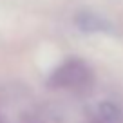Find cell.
<instances>
[{
  "mask_svg": "<svg viewBox=\"0 0 123 123\" xmlns=\"http://www.w3.org/2000/svg\"><path fill=\"white\" fill-rule=\"evenodd\" d=\"M49 87L56 91H71L80 92L91 87L92 83V73L89 65L81 60L71 58L56 67L49 76Z\"/></svg>",
  "mask_w": 123,
  "mask_h": 123,
  "instance_id": "cell-1",
  "label": "cell"
},
{
  "mask_svg": "<svg viewBox=\"0 0 123 123\" xmlns=\"http://www.w3.org/2000/svg\"><path fill=\"white\" fill-rule=\"evenodd\" d=\"M91 123H123V111L112 101H101L91 114Z\"/></svg>",
  "mask_w": 123,
  "mask_h": 123,
  "instance_id": "cell-2",
  "label": "cell"
},
{
  "mask_svg": "<svg viewBox=\"0 0 123 123\" xmlns=\"http://www.w3.org/2000/svg\"><path fill=\"white\" fill-rule=\"evenodd\" d=\"M0 123H7V121H6V118H4L2 114H0Z\"/></svg>",
  "mask_w": 123,
  "mask_h": 123,
  "instance_id": "cell-3",
  "label": "cell"
}]
</instances>
